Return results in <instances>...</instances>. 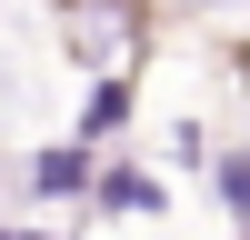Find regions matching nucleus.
I'll return each instance as SVG.
<instances>
[{"label":"nucleus","mask_w":250,"mask_h":240,"mask_svg":"<svg viewBox=\"0 0 250 240\" xmlns=\"http://www.w3.org/2000/svg\"><path fill=\"white\" fill-rule=\"evenodd\" d=\"M30 190H40V200H80V190H90V140L40 150V160H30Z\"/></svg>","instance_id":"nucleus-1"},{"label":"nucleus","mask_w":250,"mask_h":240,"mask_svg":"<svg viewBox=\"0 0 250 240\" xmlns=\"http://www.w3.org/2000/svg\"><path fill=\"white\" fill-rule=\"evenodd\" d=\"M90 200L100 210H160V180L140 160H110V170H90Z\"/></svg>","instance_id":"nucleus-2"},{"label":"nucleus","mask_w":250,"mask_h":240,"mask_svg":"<svg viewBox=\"0 0 250 240\" xmlns=\"http://www.w3.org/2000/svg\"><path fill=\"white\" fill-rule=\"evenodd\" d=\"M120 120H130V80H120V70H110V80H100V90H90V100H80V140H110V130H120Z\"/></svg>","instance_id":"nucleus-3"},{"label":"nucleus","mask_w":250,"mask_h":240,"mask_svg":"<svg viewBox=\"0 0 250 240\" xmlns=\"http://www.w3.org/2000/svg\"><path fill=\"white\" fill-rule=\"evenodd\" d=\"M220 210H230V220L250 210V160H240V150H230V160H220Z\"/></svg>","instance_id":"nucleus-4"},{"label":"nucleus","mask_w":250,"mask_h":240,"mask_svg":"<svg viewBox=\"0 0 250 240\" xmlns=\"http://www.w3.org/2000/svg\"><path fill=\"white\" fill-rule=\"evenodd\" d=\"M0 240H20V230H0Z\"/></svg>","instance_id":"nucleus-5"}]
</instances>
